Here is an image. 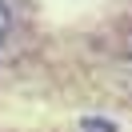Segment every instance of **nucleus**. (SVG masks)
Segmentation results:
<instances>
[{
	"mask_svg": "<svg viewBox=\"0 0 132 132\" xmlns=\"http://www.w3.org/2000/svg\"><path fill=\"white\" fill-rule=\"evenodd\" d=\"M4 28H8V12H4V4H0V40H4Z\"/></svg>",
	"mask_w": 132,
	"mask_h": 132,
	"instance_id": "obj_1",
	"label": "nucleus"
}]
</instances>
